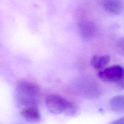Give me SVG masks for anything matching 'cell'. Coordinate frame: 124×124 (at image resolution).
I'll list each match as a JSON object with an SVG mask.
<instances>
[{
    "label": "cell",
    "instance_id": "5b68a950",
    "mask_svg": "<svg viewBox=\"0 0 124 124\" xmlns=\"http://www.w3.org/2000/svg\"><path fill=\"white\" fill-rule=\"evenodd\" d=\"M102 6L106 11L115 15L121 14L124 8L123 3L120 1L116 0L103 1Z\"/></svg>",
    "mask_w": 124,
    "mask_h": 124
},
{
    "label": "cell",
    "instance_id": "7a4b0ae2",
    "mask_svg": "<svg viewBox=\"0 0 124 124\" xmlns=\"http://www.w3.org/2000/svg\"><path fill=\"white\" fill-rule=\"evenodd\" d=\"M45 105L47 110L55 115L63 114L72 116L75 115L78 110V106L75 103L57 94L47 95L45 99Z\"/></svg>",
    "mask_w": 124,
    "mask_h": 124
},
{
    "label": "cell",
    "instance_id": "277c9868",
    "mask_svg": "<svg viewBox=\"0 0 124 124\" xmlns=\"http://www.w3.org/2000/svg\"><path fill=\"white\" fill-rule=\"evenodd\" d=\"M20 116L28 123L38 124L41 121V114L38 106H29L20 108Z\"/></svg>",
    "mask_w": 124,
    "mask_h": 124
},
{
    "label": "cell",
    "instance_id": "9c48e42d",
    "mask_svg": "<svg viewBox=\"0 0 124 124\" xmlns=\"http://www.w3.org/2000/svg\"><path fill=\"white\" fill-rule=\"evenodd\" d=\"M116 49L119 53L124 55V37L118 39L116 43Z\"/></svg>",
    "mask_w": 124,
    "mask_h": 124
},
{
    "label": "cell",
    "instance_id": "8fae6325",
    "mask_svg": "<svg viewBox=\"0 0 124 124\" xmlns=\"http://www.w3.org/2000/svg\"><path fill=\"white\" fill-rule=\"evenodd\" d=\"M109 124H124V116L113 121Z\"/></svg>",
    "mask_w": 124,
    "mask_h": 124
},
{
    "label": "cell",
    "instance_id": "6da1fadb",
    "mask_svg": "<svg viewBox=\"0 0 124 124\" xmlns=\"http://www.w3.org/2000/svg\"><path fill=\"white\" fill-rule=\"evenodd\" d=\"M16 102L20 108L29 106H38L41 96L40 87L32 82L22 80L16 89Z\"/></svg>",
    "mask_w": 124,
    "mask_h": 124
},
{
    "label": "cell",
    "instance_id": "3957f363",
    "mask_svg": "<svg viewBox=\"0 0 124 124\" xmlns=\"http://www.w3.org/2000/svg\"><path fill=\"white\" fill-rule=\"evenodd\" d=\"M124 67L119 65H113L106 67L98 73V78L108 83H117L122 77Z\"/></svg>",
    "mask_w": 124,
    "mask_h": 124
},
{
    "label": "cell",
    "instance_id": "30bf717a",
    "mask_svg": "<svg viewBox=\"0 0 124 124\" xmlns=\"http://www.w3.org/2000/svg\"><path fill=\"white\" fill-rule=\"evenodd\" d=\"M117 84L120 89L124 90V68L122 77L121 78L120 80L117 82Z\"/></svg>",
    "mask_w": 124,
    "mask_h": 124
},
{
    "label": "cell",
    "instance_id": "52a82bcc",
    "mask_svg": "<svg viewBox=\"0 0 124 124\" xmlns=\"http://www.w3.org/2000/svg\"><path fill=\"white\" fill-rule=\"evenodd\" d=\"M79 31L84 38L89 39L95 34L96 28L93 23L89 21H83L79 24Z\"/></svg>",
    "mask_w": 124,
    "mask_h": 124
},
{
    "label": "cell",
    "instance_id": "8992f818",
    "mask_svg": "<svg viewBox=\"0 0 124 124\" xmlns=\"http://www.w3.org/2000/svg\"><path fill=\"white\" fill-rule=\"evenodd\" d=\"M110 60V57L108 55L102 56L94 55L91 58L90 62L91 65L94 69L103 70L108 64Z\"/></svg>",
    "mask_w": 124,
    "mask_h": 124
},
{
    "label": "cell",
    "instance_id": "ba28073f",
    "mask_svg": "<svg viewBox=\"0 0 124 124\" xmlns=\"http://www.w3.org/2000/svg\"><path fill=\"white\" fill-rule=\"evenodd\" d=\"M109 107L115 112H124V95H118L111 98L109 101Z\"/></svg>",
    "mask_w": 124,
    "mask_h": 124
}]
</instances>
